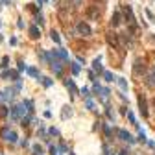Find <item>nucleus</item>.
<instances>
[{
	"instance_id": "bb28decb",
	"label": "nucleus",
	"mask_w": 155,
	"mask_h": 155,
	"mask_svg": "<svg viewBox=\"0 0 155 155\" xmlns=\"http://www.w3.org/2000/svg\"><path fill=\"white\" fill-rule=\"evenodd\" d=\"M50 155H59V148L52 144V146H50Z\"/></svg>"
},
{
	"instance_id": "5701e85b",
	"label": "nucleus",
	"mask_w": 155,
	"mask_h": 155,
	"mask_svg": "<svg viewBox=\"0 0 155 155\" xmlns=\"http://www.w3.org/2000/svg\"><path fill=\"white\" fill-rule=\"evenodd\" d=\"M85 105H87L89 111H94V102L90 100V98H85Z\"/></svg>"
},
{
	"instance_id": "f3484780",
	"label": "nucleus",
	"mask_w": 155,
	"mask_h": 155,
	"mask_svg": "<svg viewBox=\"0 0 155 155\" xmlns=\"http://www.w3.org/2000/svg\"><path fill=\"white\" fill-rule=\"evenodd\" d=\"M70 68H72V74L74 76H78V74H80V61H78V63H70Z\"/></svg>"
},
{
	"instance_id": "e433bc0d",
	"label": "nucleus",
	"mask_w": 155,
	"mask_h": 155,
	"mask_svg": "<svg viewBox=\"0 0 155 155\" xmlns=\"http://www.w3.org/2000/svg\"><path fill=\"white\" fill-rule=\"evenodd\" d=\"M19 144H20V146H22V148H26V146H28V140L24 138V140H20V142H19Z\"/></svg>"
},
{
	"instance_id": "9b49d317",
	"label": "nucleus",
	"mask_w": 155,
	"mask_h": 155,
	"mask_svg": "<svg viewBox=\"0 0 155 155\" xmlns=\"http://www.w3.org/2000/svg\"><path fill=\"white\" fill-rule=\"evenodd\" d=\"M17 138H19V135L15 131H9L8 133V137H6V142H11V144H15L17 142Z\"/></svg>"
},
{
	"instance_id": "2eb2a0df",
	"label": "nucleus",
	"mask_w": 155,
	"mask_h": 155,
	"mask_svg": "<svg viewBox=\"0 0 155 155\" xmlns=\"http://www.w3.org/2000/svg\"><path fill=\"white\" fill-rule=\"evenodd\" d=\"M6 76L11 78V81H17V80H19V72H17V70H9V72L6 70Z\"/></svg>"
},
{
	"instance_id": "f257e3e1",
	"label": "nucleus",
	"mask_w": 155,
	"mask_h": 155,
	"mask_svg": "<svg viewBox=\"0 0 155 155\" xmlns=\"http://www.w3.org/2000/svg\"><path fill=\"white\" fill-rule=\"evenodd\" d=\"M50 68H52L57 76H61V74H63V61H61L59 57H52V59H50Z\"/></svg>"
},
{
	"instance_id": "f704fd0d",
	"label": "nucleus",
	"mask_w": 155,
	"mask_h": 155,
	"mask_svg": "<svg viewBox=\"0 0 155 155\" xmlns=\"http://www.w3.org/2000/svg\"><path fill=\"white\" fill-rule=\"evenodd\" d=\"M28 67L24 65V61H19V70H20V72H22V70H26Z\"/></svg>"
},
{
	"instance_id": "b1692460",
	"label": "nucleus",
	"mask_w": 155,
	"mask_h": 155,
	"mask_svg": "<svg viewBox=\"0 0 155 155\" xmlns=\"http://www.w3.org/2000/svg\"><path fill=\"white\" fill-rule=\"evenodd\" d=\"M22 103L26 105V109H28V111H30V113H33V102H32V100H24Z\"/></svg>"
},
{
	"instance_id": "aec40b11",
	"label": "nucleus",
	"mask_w": 155,
	"mask_h": 155,
	"mask_svg": "<svg viewBox=\"0 0 155 155\" xmlns=\"http://www.w3.org/2000/svg\"><path fill=\"white\" fill-rule=\"evenodd\" d=\"M41 83H43L44 87H52L54 85V81L50 80V78H41Z\"/></svg>"
},
{
	"instance_id": "9d476101",
	"label": "nucleus",
	"mask_w": 155,
	"mask_h": 155,
	"mask_svg": "<svg viewBox=\"0 0 155 155\" xmlns=\"http://www.w3.org/2000/svg\"><path fill=\"white\" fill-rule=\"evenodd\" d=\"M30 37H32V39H39V37H41V30H39L37 26H32V28H30Z\"/></svg>"
},
{
	"instance_id": "c756f323",
	"label": "nucleus",
	"mask_w": 155,
	"mask_h": 155,
	"mask_svg": "<svg viewBox=\"0 0 155 155\" xmlns=\"http://www.w3.org/2000/svg\"><path fill=\"white\" fill-rule=\"evenodd\" d=\"M103 133H105V137H109V135H111V128H109V124H103Z\"/></svg>"
},
{
	"instance_id": "7c9ffc66",
	"label": "nucleus",
	"mask_w": 155,
	"mask_h": 155,
	"mask_svg": "<svg viewBox=\"0 0 155 155\" xmlns=\"http://www.w3.org/2000/svg\"><path fill=\"white\" fill-rule=\"evenodd\" d=\"M48 135H52V137H57V135H59V131L55 129V128H50V129H48Z\"/></svg>"
},
{
	"instance_id": "412c9836",
	"label": "nucleus",
	"mask_w": 155,
	"mask_h": 155,
	"mask_svg": "<svg viewBox=\"0 0 155 155\" xmlns=\"http://www.w3.org/2000/svg\"><path fill=\"white\" fill-rule=\"evenodd\" d=\"M33 155H44V151H43V148H41L39 144H35V146H33Z\"/></svg>"
},
{
	"instance_id": "58836bf2",
	"label": "nucleus",
	"mask_w": 155,
	"mask_h": 155,
	"mask_svg": "<svg viewBox=\"0 0 155 155\" xmlns=\"http://www.w3.org/2000/svg\"><path fill=\"white\" fill-rule=\"evenodd\" d=\"M0 26H2V22H0Z\"/></svg>"
},
{
	"instance_id": "ea45409f",
	"label": "nucleus",
	"mask_w": 155,
	"mask_h": 155,
	"mask_svg": "<svg viewBox=\"0 0 155 155\" xmlns=\"http://www.w3.org/2000/svg\"><path fill=\"white\" fill-rule=\"evenodd\" d=\"M59 155H61V153H59Z\"/></svg>"
},
{
	"instance_id": "a878e982",
	"label": "nucleus",
	"mask_w": 155,
	"mask_h": 155,
	"mask_svg": "<svg viewBox=\"0 0 155 155\" xmlns=\"http://www.w3.org/2000/svg\"><path fill=\"white\" fill-rule=\"evenodd\" d=\"M105 115H107V118H109V120H115V113H113V107H107Z\"/></svg>"
},
{
	"instance_id": "423d86ee",
	"label": "nucleus",
	"mask_w": 155,
	"mask_h": 155,
	"mask_svg": "<svg viewBox=\"0 0 155 155\" xmlns=\"http://www.w3.org/2000/svg\"><path fill=\"white\" fill-rule=\"evenodd\" d=\"M122 22V15H120V11H115V15L111 17V26L115 28V26H118Z\"/></svg>"
},
{
	"instance_id": "f8f14e48",
	"label": "nucleus",
	"mask_w": 155,
	"mask_h": 155,
	"mask_svg": "<svg viewBox=\"0 0 155 155\" xmlns=\"http://www.w3.org/2000/svg\"><path fill=\"white\" fill-rule=\"evenodd\" d=\"M68 116H72V107H68V105H67V107H63V113H61V118H63V120H67Z\"/></svg>"
},
{
	"instance_id": "6ab92c4d",
	"label": "nucleus",
	"mask_w": 155,
	"mask_h": 155,
	"mask_svg": "<svg viewBox=\"0 0 155 155\" xmlns=\"http://www.w3.org/2000/svg\"><path fill=\"white\" fill-rule=\"evenodd\" d=\"M8 113H9V109L6 107V105H0V120H2V118H6V116H8Z\"/></svg>"
},
{
	"instance_id": "f03ea898",
	"label": "nucleus",
	"mask_w": 155,
	"mask_h": 155,
	"mask_svg": "<svg viewBox=\"0 0 155 155\" xmlns=\"http://www.w3.org/2000/svg\"><path fill=\"white\" fill-rule=\"evenodd\" d=\"M116 135L120 140H124V142H129V144H135V138L131 137V133H128L126 129H116Z\"/></svg>"
},
{
	"instance_id": "c85d7f7f",
	"label": "nucleus",
	"mask_w": 155,
	"mask_h": 155,
	"mask_svg": "<svg viewBox=\"0 0 155 155\" xmlns=\"http://www.w3.org/2000/svg\"><path fill=\"white\" fill-rule=\"evenodd\" d=\"M138 140H140V142H146V133H144L142 129L138 131Z\"/></svg>"
},
{
	"instance_id": "20e7f679",
	"label": "nucleus",
	"mask_w": 155,
	"mask_h": 155,
	"mask_svg": "<svg viewBox=\"0 0 155 155\" xmlns=\"http://www.w3.org/2000/svg\"><path fill=\"white\" fill-rule=\"evenodd\" d=\"M65 85H67V89L70 90V94H72V96H76V94H78V87H76L74 80H65Z\"/></svg>"
},
{
	"instance_id": "a211bd4d",
	"label": "nucleus",
	"mask_w": 155,
	"mask_h": 155,
	"mask_svg": "<svg viewBox=\"0 0 155 155\" xmlns=\"http://www.w3.org/2000/svg\"><path fill=\"white\" fill-rule=\"evenodd\" d=\"M96 8H98V6H93V8L89 9V17H90V19H96L98 15H100V11H98Z\"/></svg>"
},
{
	"instance_id": "473e14b6",
	"label": "nucleus",
	"mask_w": 155,
	"mask_h": 155,
	"mask_svg": "<svg viewBox=\"0 0 155 155\" xmlns=\"http://www.w3.org/2000/svg\"><path fill=\"white\" fill-rule=\"evenodd\" d=\"M80 93H81V96H83V98H90V93H89V89H81Z\"/></svg>"
},
{
	"instance_id": "39448f33",
	"label": "nucleus",
	"mask_w": 155,
	"mask_h": 155,
	"mask_svg": "<svg viewBox=\"0 0 155 155\" xmlns=\"http://www.w3.org/2000/svg\"><path fill=\"white\" fill-rule=\"evenodd\" d=\"M138 107H140V113H142V116H148V105H146L144 96H138Z\"/></svg>"
},
{
	"instance_id": "4c0bfd02",
	"label": "nucleus",
	"mask_w": 155,
	"mask_h": 155,
	"mask_svg": "<svg viewBox=\"0 0 155 155\" xmlns=\"http://www.w3.org/2000/svg\"><path fill=\"white\" fill-rule=\"evenodd\" d=\"M120 155H129V151L128 150H120Z\"/></svg>"
},
{
	"instance_id": "72a5a7b5",
	"label": "nucleus",
	"mask_w": 155,
	"mask_h": 155,
	"mask_svg": "<svg viewBox=\"0 0 155 155\" xmlns=\"http://www.w3.org/2000/svg\"><path fill=\"white\" fill-rule=\"evenodd\" d=\"M35 22H37V24H43V22H44L43 15H37V17H35Z\"/></svg>"
},
{
	"instance_id": "4be33fe9",
	"label": "nucleus",
	"mask_w": 155,
	"mask_h": 155,
	"mask_svg": "<svg viewBox=\"0 0 155 155\" xmlns=\"http://www.w3.org/2000/svg\"><path fill=\"white\" fill-rule=\"evenodd\" d=\"M50 37H52V41H54V43H59V41H61V37H59V33L57 32H50Z\"/></svg>"
},
{
	"instance_id": "cd10ccee",
	"label": "nucleus",
	"mask_w": 155,
	"mask_h": 155,
	"mask_svg": "<svg viewBox=\"0 0 155 155\" xmlns=\"http://www.w3.org/2000/svg\"><path fill=\"white\" fill-rule=\"evenodd\" d=\"M8 63H9V57H8V55H4V57H2V63H0V67L6 68V67H8Z\"/></svg>"
},
{
	"instance_id": "c9c22d12",
	"label": "nucleus",
	"mask_w": 155,
	"mask_h": 155,
	"mask_svg": "<svg viewBox=\"0 0 155 155\" xmlns=\"http://www.w3.org/2000/svg\"><path fill=\"white\" fill-rule=\"evenodd\" d=\"M67 150H68V146H67V144H65V142H63V144H61V146H59V151H63V153H65V151H67Z\"/></svg>"
},
{
	"instance_id": "1a4fd4ad",
	"label": "nucleus",
	"mask_w": 155,
	"mask_h": 155,
	"mask_svg": "<svg viewBox=\"0 0 155 155\" xmlns=\"http://www.w3.org/2000/svg\"><path fill=\"white\" fill-rule=\"evenodd\" d=\"M93 70H94V72H98V74L103 72V67L100 65V57H96V59L93 61Z\"/></svg>"
},
{
	"instance_id": "4468645a",
	"label": "nucleus",
	"mask_w": 155,
	"mask_h": 155,
	"mask_svg": "<svg viewBox=\"0 0 155 155\" xmlns=\"http://www.w3.org/2000/svg\"><path fill=\"white\" fill-rule=\"evenodd\" d=\"M116 83H118V87L122 90H128V81H126L124 78H116Z\"/></svg>"
},
{
	"instance_id": "7ed1b4c3",
	"label": "nucleus",
	"mask_w": 155,
	"mask_h": 155,
	"mask_svg": "<svg viewBox=\"0 0 155 155\" xmlns=\"http://www.w3.org/2000/svg\"><path fill=\"white\" fill-rule=\"evenodd\" d=\"M76 30H78V33H80V35H83V37H89V35L93 33V30H90V26H89V24H85V22H78Z\"/></svg>"
},
{
	"instance_id": "6e6552de",
	"label": "nucleus",
	"mask_w": 155,
	"mask_h": 155,
	"mask_svg": "<svg viewBox=\"0 0 155 155\" xmlns=\"http://www.w3.org/2000/svg\"><path fill=\"white\" fill-rule=\"evenodd\" d=\"M146 85H148V87H151V89L155 87V70H151V72L146 76Z\"/></svg>"
},
{
	"instance_id": "393cba45",
	"label": "nucleus",
	"mask_w": 155,
	"mask_h": 155,
	"mask_svg": "<svg viewBox=\"0 0 155 155\" xmlns=\"http://www.w3.org/2000/svg\"><path fill=\"white\" fill-rule=\"evenodd\" d=\"M126 115H128V118H129V122H131L133 126H135V128H138V124H137V120H135V116H133V113H129V111H128V113H126Z\"/></svg>"
},
{
	"instance_id": "dca6fc26",
	"label": "nucleus",
	"mask_w": 155,
	"mask_h": 155,
	"mask_svg": "<svg viewBox=\"0 0 155 155\" xmlns=\"http://www.w3.org/2000/svg\"><path fill=\"white\" fill-rule=\"evenodd\" d=\"M26 72L30 74L32 78H39V70L35 68V67H28V68H26Z\"/></svg>"
},
{
	"instance_id": "ddd939ff",
	"label": "nucleus",
	"mask_w": 155,
	"mask_h": 155,
	"mask_svg": "<svg viewBox=\"0 0 155 155\" xmlns=\"http://www.w3.org/2000/svg\"><path fill=\"white\" fill-rule=\"evenodd\" d=\"M102 76H103V80H105V81H109V83H111V81H116V78L113 76V74L109 72V70H103Z\"/></svg>"
},
{
	"instance_id": "0eeeda50",
	"label": "nucleus",
	"mask_w": 155,
	"mask_h": 155,
	"mask_svg": "<svg viewBox=\"0 0 155 155\" xmlns=\"http://www.w3.org/2000/svg\"><path fill=\"white\" fill-rule=\"evenodd\" d=\"M107 43L111 44V46H118V35L116 33H107Z\"/></svg>"
},
{
	"instance_id": "2f4dec72",
	"label": "nucleus",
	"mask_w": 155,
	"mask_h": 155,
	"mask_svg": "<svg viewBox=\"0 0 155 155\" xmlns=\"http://www.w3.org/2000/svg\"><path fill=\"white\" fill-rule=\"evenodd\" d=\"M8 133H9V128H4L2 131H0V137H2V138L6 140V137H8Z\"/></svg>"
}]
</instances>
